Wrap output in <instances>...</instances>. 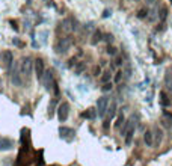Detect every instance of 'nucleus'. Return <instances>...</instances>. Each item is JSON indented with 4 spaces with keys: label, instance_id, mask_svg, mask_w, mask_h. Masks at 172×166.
I'll list each match as a JSON object with an SVG mask.
<instances>
[{
    "label": "nucleus",
    "instance_id": "nucleus-7",
    "mask_svg": "<svg viewBox=\"0 0 172 166\" xmlns=\"http://www.w3.org/2000/svg\"><path fill=\"white\" fill-rule=\"evenodd\" d=\"M21 73H20V67L18 64L14 67V71L11 73V82L14 83V86H18V88H21L23 86V78H21Z\"/></svg>",
    "mask_w": 172,
    "mask_h": 166
},
{
    "label": "nucleus",
    "instance_id": "nucleus-13",
    "mask_svg": "<svg viewBox=\"0 0 172 166\" xmlns=\"http://www.w3.org/2000/svg\"><path fill=\"white\" fill-rule=\"evenodd\" d=\"M154 144H156L157 146L161 144V139H163V132H161V128H159V127H156L154 128Z\"/></svg>",
    "mask_w": 172,
    "mask_h": 166
},
{
    "label": "nucleus",
    "instance_id": "nucleus-10",
    "mask_svg": "<svg viewBox=\"0 0 172 166\" xmlns=\"http://www.w3.org/2000/svg\"><path fill=\"white\" fill-rule=\"evenodd\" d=\"M33 67H35V74H36V77H38V80H42V76L45 73L42 59H36L35 62H33Z\"/></svg>",
    "mask_w": 172,
    "mask_h": 166
},
{
    "label": "nucleus",
    "instance_id": "nucleus-29",
    "mask_svg": "<svg viewBox=\"0 0 172 166\" xmlns=\"http://www.w3.org/2000/svg\"><path fill=\"white\" fill-rule=\"evenodd\" d=\"M147 15H148V11H147V9H140V11L138 12V17H139V18H145Z\"/></svg>",
    "mask_w": 172,
    "mask_h": 166
},
{
    "label": "nucleus",
    "instance_id": "nucleus-24",
    "mask_svg": "<svg viewBox=\"0 0 172 166\" xmlns=\"http://www.w3.org/2000/svg\"><path fill=\"white\" fill-rule=\"evenodd\" d=\"M54 106H56V98H53L51 100V103H50V106H48V115H50V118L53 116V109H54Z\"/></svg>",
    "mask_w": 172,
    "mask_h": 166
},
{
    "label": "nucleus",
    "instance_id": "nucleus-20",
    "mask_svg": "<svg viewBox=\"0 0 172 166\" xmlns=\"http://www.w3.org/2000/svg\"><path fill=\"white\" fill-rule=\"evenodd\" d=\"M85 68H86V64H85V62H79V64H76V67H74V73H76V76H80L81 73L85 71Z\"/></svg>",
    "mask_w": 172,
    "mask_h": 166
},
{
    "label": "nucleus",
    "instance_id": "nucleus-16",
    "mask_svg": "<svg viewBox=\"0 0 172 166\" xmlns=\"http://www.w3.org/2000/svg\"><path fill=\"white\" fill-rule=\"evenodd\" d=\"M81 118H85V119H95V118H97V110L88 109L86 112L81 113Z\"/></svg>",
    "mask_w": 172,
    "mask_h": 166
},
{
    "label": "nucleus",
    "instance_id": "nucleus-26",
    "mask_svg": "<svg viewBox=\"0 0 172 166\" xmlns=\"http://www.w3.org/2000/svg\"><path fill=\"white\" fill-rule=\"evenodd\" d=\"M113 88V85H112V82H107V83H103V91L104 92H107V91H110Z\"/></svg>",
    "mask_w": 172,
    "mask_h": 166
},
{
    "label": "nucleus",
    "instance_id": "nucleus-36",
    "mask_svg": "<svg viewBox=\"0 0 172 166\" xmlns=\"http://www.w3.org/2000/svg\"><path fill=\"white\" fill-rule=\"evenodd\" d=\"M115 64H116V65H122V59H121V57H118V59L115 60Z\"/></svg>",
    "mask_w": 172,
    "mask_h": 166
},
{
    "label": "nucleus",
    "instance_id": "nucleus-35",
    "mask_svg": "<svg viewBox=\"0 0 172 166\" xmlns=\"http://www.w3.org/2000/svg\"><path fill=\"white\" fill-rule=\"evenodd\" d=\"M9 23H11V26H12V29H14V30H18V27H17V23H15V21H12V20H11Z\"/></svg>",
    "mask_w": 172,
    "mask_h": 166
},
{
    "label": "nucleus",
    "instance_id": "nucleus-27",
    "mask_svg": "<svg viewBox=\"0 0 172 166\" xmlns=\"http://www.w3.org/2000/svg\"><path fill=\"white\" fill-rule=\"evenodd\" d=\"M124 122V115H119V118H118V121L115 122V128H121V124Z\"/></svg>",
    "mask_w": 172,
    "mask_h": 166
},
{
    "label": "nucleus",
    "instance_id": "nucleus-31",
    "mask_svg": "<svg viewBox=\"0 0 172 166\" xmlns=\"http://www.w3.org/2000/svg\"><path fill=\"white\" fill-rule=\"evenodd\" d=\"M122 74H124L122 71H118V73H116V76H115V82H116V83H119V82H121V78H122Z\"/></svg>",
    "mask_w": 172,
    "mask_h": 166
},
{
    "label": "nucleus",
    "instance_id": "nucleus-8",
    "mask_svg": "<svg viewBox=\"0 0 172 166\" xmlns=\"http://www.w3.org/2000/svg\"><path fill=\"white\" fill-rule=\"evenodd\" d=\"M68 115H70V104L68 103H62L58 107V118H59V121L65 122L68 119Z\"/></svg>",
    "mask_w": 172,
    "mask_h": 166
},
{
    "label": "nucleus",
    "instance_id": "nucleus-4",
    "mask_svg": "<svg viewBox=\"0 0 172 166\" xmlns=\"http://www.w3.org/2000/svg\"><path fill=\"white\" fill-rule=\"evenodd\" d=\"M14 64V55L11 50H5L3 53H0V65L5 69H9Z\"/></svg>",
    "mask_w": 172,
    "mask_h": 166
},
{
    "label": "nucleus",
    "instance_id": "nucleus-28",
    "mask_svg": "<svg viewBox=\"0 0 172 166\" xmlns=\"http://www.w3.org/2000/svg\"><path fill=\"white\" fill-rule=\"evenodd\" d=\"M36 163H38L39 166H44V159H42V150L39 151V155H38V159H36Z\"/></svg>",
    "mask_w": 172,
    "mask_h": 166
},
{
    "label": "nucleus",
    "instance_id": "nucleus-15",
    "mask_svg": "<svg viewBox=\"0 0 172 166\" xmlns=\"http://www.w3.org/2000/svg\"><path fill=\"white\" fill-rule=\"evenodd\" d=\"M160 104H161V106H165V107L171 106V100H169L168 94H166L165 91H161V92H160Z\"/></svg>",
    "mask_w": 172,
    "mask_h": 166
},
{
    "label": "nucleus",
    "instance_id": "nucleus-12",
    "mask_svg": "<svg viewBox=\"0 0 172 166\" xmlns=\"http://www.w3.org/2000/svg\"><path fill=\"white\" fill-rule=\"evenodd\" d=\"M14 142L8 137H0V151H8V150H12Z\"/></svg>",
    "mask_w": 172,
    "mask_h": 166
},
{
    "label": "nucleus",
    "instance_id": "nucleus-37",
    "mask_svg": "<svg viewBox=\"0 0 172 166\" xmlns=\"http://www.w3.org/2000/svg\"><path fill=\"white\" fill-rule=\"evenodd\" d=\"M165 116H166L168 119H171V121H172V113H169V112H165Z\"/></svg>",
    "mask_w": 172,
    "mask_h": 166
},
{
    "label": "nucleus",
    "instance_id": "nucleus-30",
    "mask_svg": "<svg viewBox=\"0 0 172 166\" xmlns=\"http://www.w3.org/2000/svg\"><path fill=\"white\" fill-rule=\"evenodd\" d=\"M103 39H104V41H107V42H112V41H113V35H110V33L103 35Z\"/></svg>",
    "mask_w": 172,
    "mask_h": 166
},
{
    "label": "nucleus",
    "instance_id": "nucleus-6",
    "mask_svg": "<svg viewBox=\"0 0 172 166\" xmlns=\"http://www.w3.org/2000/svg\"><path fill=\"white\" fill-rule=\"evenodd\" d=\"M107 107H109V98L106 97H100L97 100V115L100 118H104L106 113H107Z\"/></svg>",
    "mask_w": 172,
    "mask_h": 166
},
{
    "label": "nucleus",
    "instance_id": "nucleus-23",
    "mask_svg": "<svg viewBox=\"0 0 172 166\" xmlns=\"http://www.w3.org/2000/svg\"><path fill=\"white\" fill-rule=\"evenodd\" d=\"M106 51H107V55H109V56H116V55H118V50H116L113 46H109Z\"/></svg>",
    "mask_w": 172,
    "mask_h": 166
},
{
    "label": "nucleus",
    "instance_id": "nucleus-38",
    "mask_svg": "<svg viewBox=\"0 0 172 166\" xmlns=\"http://www.w3.org/2000/svg\"><path fill=\"white\" fill-rule=\"evenodd\" d=\"M0 92H2V86H0Z\"/></svg>",
    "mask_w": 172,
    "mask_h": 166
},
{
    "label": "nucleus",
    "instance_id": "nucleus-25",
    "mask_svg": "<svg viewBox=\"0 0 172 166\" xmlns=\"http://www.w3.org/2000/svg\"><path fill=\"white\" fill-rule=\"evenodd\" d=\"M12 44H14V46H17V47H20V48H23V47H24V42H23V41H20L18 38H14V39H12Z\"/></svg>",
    "mask_w": 172,
    "mask_h": 166
},
{
    "label": "nucleus",
    "instance_id": "nucleus-32",
    "mask_svg": "<svg viewBox=\"0 0 172 166\" xmlns=\"http://www.w3.org/2000/svg\"><path fill=\"white\" fill-rule=\"evenodd\" d=\"M110 15H112V11H110V9H104V12H103V18H109Z\"/></svg>",
    "mask_w": 172,
    "mask_h": 166
},
{
    "label": "nucleus",
    "instance_id": "nucleus-11",
    "mask_svg": "<svg viewBox=\"0 0 172 166\" xmlns=\"http://www.w3.org/2000/svg\"><path fill=\"white\" fill-rule=\"evenodd\" d=\"M59 133H60V137L65 139V141H71L72 136H74V130L70 128V127H60L59 128Z\"/></svg>",
    "mask_w": 172,
    "mask_h": 166
},
{
    "label": "nucleus",
    "instance_id": "nucleus-22",
    "mask_svg": "<svg viewBox=\"0 0 172 166\" xmlns=\"http://www.w3.org/2000/svg\"><path fill=\"white\" fill-rule=\"evenodd\" d=\"M100 80H101V83L110 82V80H112V74H110V71H109V73H103V76H101V78H100Z\"/></svg>",
    "mask_w": 172,
    "mask_h": 166
},
{
    "label": "nucleus",
    "instance_id": "nucleus-17",
    "mask_svg": "<svg viewBox=\"0 0 172 166\" xmlns=\"http://www.w3.org/2000/svg\"><path fill=\"white\" fill-rule=\"evenodd\" d=\"M101 39H103V33L100 32V30H95V32H94V36H92V41H91V44H92V46H97Z\"/></svg>",
    "mask_w": 172,
    "mask_h": 166
},
{
    "label": "nucleus",
    "instance_id": "nucleus-5",
    "mask_svg": "<svg viewBox=\"0 0 172 166\" xmlns=\"http://www.w3.org/2000/svg\"><path fill=\"white\" fill-rule=\"evenodd\" d=\"M41 82L44 83V88L47 89L48 92L54 89V86H56V82H54V74H53L51 69H48V71H45V73H44L42 80H41Z\"/></svg>",
    "mask_w": 172,
    "mask_h": 166
},
{
    "label": "nucleus",
    "instance_id": "nucleus-14",
    "mask_svg": "<svg viewBox=\"0 0 172 166\" xmlns=\"http://www.w3.org/2000/svg\"><path fill=\"white\" fill-rule=\"evenodd\" d=\"M143 142H145V145H147V146H151V145L154 144V137H152V133L150 132V130H147V132H145V134H143Z\"/></svg>",
    "mask_w": 172,
    "mask_h": 166
},
{
    "label": "nucleus",
    "instance_id": "nucleus-2",
    "mask_svg": "<svg viewBox=\"0 0 172 166\" xmlns=\"http://www.w3.org/2000/svg\"><path fill=\"white\" fill-rule=\"evenodd\" d=\"M18 67H20V73L23 77L29 78L32 76V69H33V62H32V57L26 56V57H21L20 64H18Z\"/></svg>",
    "mask_w": 172,
    "mask_h": 166
},
{
    "label": "nucleus",
    "instance_id": "nucleus-18",
    "mask_svg": "<svg viewBox=\"0 0 172 166\" xmlns=\"http://www.w3.org/2000/svg\"><path fill=\"white\" fill-rule=\"evenodd\" d=\"M165 86L169 91H172V73L171 71H166L165 74Z\"/></svg>",
    "mask_w": 172,
    "mask_h": 166
},
{
    "label": "nucleus",
    "instance_id": "nucleus-3",
    "mask_svg": "<svg viewBox=\"0 0 172 166\" xmlns=\"http://www.w3.org/2000/svg\"><path fill=\"white\" fill-rule=\"evenodd\" d=\"M71 46H72V38L71 36H65V38L58 39L56 46H54V50H56V53L63 55V53H67V51L70 50Z\"/></svg>",
    "mask_w": 172,
    "mask_h": 166
},
{
    "label": "nucleus",
    "instance_id": "nucleus-33",
    "mask_svg": "<svg viewBox=\"0 0 172 166\" xmlns=\"http://www.w3.org/2000/svg\"><path fill=\"white\" fill-rule=\"evenodd\" d=\"M100 74H101V67H95V68H94V76L98 77Z\"/></svg>",
    "mask_w": 172,
    "mask_h": 166
},
{
    "label": "nucleus",
    "instance_id": "nucleus-1",
    "mask_svg": "<svg viewBox=\"0 0 172 166\" xmlns=\"http://www.w3.org/2000/svg\"><path fill=\"white\" fill-rule=\"evenodd\" d=\"M134 130H136V125H134V119L133 118H130L127 122H124V127H122L121 134L125 137V144L127 145L131 144V139L134 136Z\"/></svg>",
    "mask_w": 172,
    "mask_h": 166
},
{
    "label": "nucleus",
    "instance_id": "nucleus-9",
    "mask_svg": "<svg viewBox=\"0 0 172 166\" xmlns=\"http://www.w3.org/2000/svg\"><path fill=\"white\" fill-rule=\"evenodd\" d=\"M62 29L65 32H74V30H77V21L74 18H71V17L65 18L62 23Z\"/></svg>",
    "mask_w": 172,
    "mask_h": 166
},
{
    "label": "nucleus",
    "instance_id": "nucleus-21",
    "mask_svg": "<svg viewBox=\"0 0 172 166\" xmlns=\"http://www.w3.org/2000/svg\"><path fill=\"white\" fill-rule=\"evenodd\" d=\"M166 18H168V8L163 6L160 9V12H159V20H160V23H165Z\"/></svg>",
    "mask_w": 172,
    "mask_h": 166
},
{
    "label": "nucleus",
    "instance_id": "nucleus-19",
    "mask_svg": "<svg viewBox=\"0 0 172 166\" xmlns=\"http://www.w3.org/2000/svg\"><path fill=\"white\" fill-rule=\"evenodd\" d=\"M107 113H109L107 119H109V121H112V119H113V116L116 115V104H115V103H112V104H110V107H107Z\"/></svg>",
    "mask_w": 172,
    "mask_h": 166
},
{
    "label": "nucleus",
    "instance_id": "nucleus-34",
    "mask_svg": "<svg viewBox=\"0 0 172 166\" xmlns=\"http://www.w3.org/2000/svg\"><path fill=\"white\" fill-rule=\"evenodd\" d=\"M145 3H147L148 6H152V5L157 3V0H145Z\"/></svg>",
    "mask_w": 172,
    "mask_h": 166
}]
</instances>
